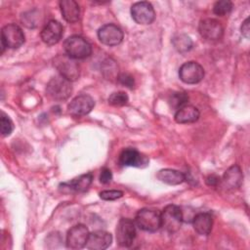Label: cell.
<instances>
[{
	"label": "cell",
	"mask_w": 250,
	"mask_h": 250,
	"mask_svg": "<svg viewBox=\"0 0 250 250\" xmlns=\"http://www.w3.org/2000/svg\"><path fill=\"white\" fill-rule=\"evenodd\" d=\"M63 49L65 54L73 60H82L88 58L92 53L90 43L78 35H72L65 39Z\"/></svg>",
	"instance_id": "obj_1"
},
{
	"label": "cell",
	"mask_w": 250,
	"mask_h": 250,
	"mask_svg": "<svg viewBox=\"0 0 250 250\" xmlns=\"http://www.w3.org/2000/svg\"><path fill=\"white\" fill-rule=\"evenodd\" d=\"M135 222L141 229L154 232L161 227V213L155 209L144 208L138 211Z\"/></svg>",
	"instance_id": "obj_2"
},
{
	"label": "cell",
	"mask_w": 250,
	"mask_h": 250,
	"mask_svg": "<svg viewBox=\"0 0 250 250\" xmlns=\"http://www.w3.org/2000/svg\"><path fill=\"white\" fill-rule=\"evenodd\" d=\"M72 92L70 81L62 76H55L50 79L46 87V93L54 101H64L69 98Z\"/></svg>",
	"instance_id": "obj_3"
},
{
	"label": "cell",
	"mask_w": 250,
	"mask_h": 250,
	"mask_svg": "<svg viewBox=\"0 0 250 250\" xmlns=\"http://www.w3.org/2000/svg\"><path fill=\"white\" fill-rule=\"evenodd\" d=\"M183 221L182 209L177 205H167L161 212V227L170 233L178 231Z\"/></svg>",
	"instance_id": "obj_4"
},
{
	"label": "cell",
	"mask_w": 250,
	"mask_h": 250,
	"mask_svg": "<svg viewBox=\"0 0 250 250\" xmlns=\"http://www.w3.org/2000/svg\"><path fill=\"white\" fill-rule=\"evenodd\" d=\"M54 65L61 76L68 81H75L79 78L80 69L75 60L65 55H59L54 59Z\"/></svg>",
	"instance_id": "obj_5"
},
{
	"label": "cell",
	"mask_w": 250,
	"mask_h": 250,
	"mask_svg": "<svg viewBox=\"0 0 250 250\" xmlns=\"http://www.w3.org/2000/svg\"><path fill=\"white\" fill-rule=\"evenodd\" d=\"M24 42V34L21 28L15 24L10 23L5 25L1 30V45H2V52L3 49L10 48V49H17L21 47Z\"/></svg>",
	"instance_id": "obj_6"
},
{
	"label": "cell",
	"mask_w": 250,
	"mask_h": 250,
	"mask_svg": "<svg viewBox=\"0 0 250 250\" xmlns=\"http://www.w3.org/2000/svg\"><path fill=\"white\" fill-rule=\"evenodd\" d=\"M136 237L135 223L130 219L122 218L116 227V240L122 247H129Z\"/></svg>",
	"instance_id": "obj_7"
},
{
	"label": "cell",
	"mask_w": 250,
	"mask_h": 250,
	"mask_svg": "<svg viewBox=\"0 0 250 250\" xmlns=\"http://www.w3.org/2000/svg\"><path fill=\"white\" fill-rule=\"evenodd\" d=\"M89 229L83 224H77L70 228L66 234V246L70 249H81L86 246Z\"/></svg>",
	"instance_id": "obj_8"
},
{
	"label": "cell",
	"mask_w": 250,
	"mask_h": 250,
	"mask_svg": "<svg viewBox=\"0 0 250 250\" xmlns=\"http://www.w3.org/2000/svg\"><path fill=\"white\" fill-rule=\"evenodd\" d=\"M133 20L139 24H150L155 19V12L152 5L146 1L136 2L131 7Z\"/></svg>",
	"instance_id": "obj_9"
},
{
	"label": "cell",
	"mask_w": 250,
	"mask_h": 250,
	"mask_svg": "<svg viewBox=\"0 0 250 250\" xmlns=\"http://www.w3.org/2000/svg\"><path fill=\"white\" fill-rule=\"evenodd\" d=\"M180 79L187 84H196L204 77V68L196 62H187L179 69Z\"/></svg>",
	"instance_id": "obj_10"
},
{
	"label": "cell",
	"mask_w": 250,
	"mask_h": 250,
	"mask_svg": "<svg viewBox=\"0 0 250 250\" xmlns=\"http://www.w3.org/2000/svg\"><path fill=\"white\" fill-rule=\"evenodd\" d=\"M95 106L94 99L86 94L79 95L71 100L67 106L68 113L74 117L87 115Z\"/></svg>",
	"instance_id": "obj_11"
},
{
	"label": "cell",
	"mask_w": 250,
	"mask_h": 250,
	"mask_svg": "<svg viewBox=\"0 0 250 250\" xmlns=\"http://www.w3.org/2000/svg\"><path fill=\"white\" fill-rule=\"evenodd\" d=\"M99 40L107 46H116L123 39L122 29L113 23H106L98 30Z\"/></svg>",
	"instance_id": "obj_12"
},
{
	"label": "cell",
	"mask_w": 250,
	"mask_h": 250,
	"mask_svg": "<svg viewBox=\"0 0 250 250\" xmlns=\"http://www.w3.org/2000/svg\"><path fill=\"white\" fill-rule=\"evenodd\" d=\"M198 31L200 35L210 41H216L222 38L224 33L223 25L220 21L214 19H205L199 22Z\"/></svg>",
	"instance_id": "obj_13"
},
{
	"label": "cell",
	"mask_w": 250,
	"mask_h": 250,
	"mask_svg": "<svg viewBox=\"0 0 250 250\" xmlns=\"http://www.w3.org/2000/svg\"><path fill=\"white\" fill-rule=\"evenodd\" d=\"M62 34H63V27L62 23L58 21L52 20L48 21L47 24L43 27V29L41 30L40 36L42 41L45 44L52 46L57 44L62 39Z\"/></svg>",
	"instance_id": "obj_14"
},
{
	"label": "cell",
	"mask_w": 250,
	"mask_h": 250,
	"mask_svg": "<svg viewBox=\"0 0 250 250\" xmlns=\"http://www.w3.org/2000/svg\"><path fill=\"white\" fill-rule=\"evenodd\" d=\"M243 181V174L238 165L230 166L221 179L222 187L227 190H234L240 188Z\"/></svg>",
	"instance_id": "obj_15"
},
{
	"label": "cell",
	"mask_w": 250,
	"mask_h": 250,
	"mask_svg": "<svg viewBox=\"0 0 250 250\" xmlns=\"http://www.w3.org/2000/svg\"><path fill=\"white\" fill-rule=\"evenodd\" d=\"M112 242V236L104 230H95L89 234L86 247L91 250L106 249Z\"/></svg>",
	"instance_id": "obj_16"
},
{
	"label": "cell",
	"mask_w": 250,
	"mask_h": 250,
	"mask_svg": "<svg viewBox=\"0 0 250 250\" xmlns=\"http://www.w3.org/2000/svg\"><path fill=\"white\" fill-rule=\"evenodd\" d=\"M119 162L123 166L141 167L142 164L146 163L147 160L136 148L127 147L121 151L119 155Z\"/></svg>",
	"instance_id": "obj_17"
},
{
	"label": "cell",
	"mask_w": 250,
	"mask_h": 250,
	"mask_svg": "<svg viewBox=\"0 0 250 250\" xmlns=\"http://www.w3.org/2000/svg\"><path fill=\"white\" fill-rule=\"evenodd\" d=\"M191 221L193 229L197 233L201 235H207L211 232L213 227V218L209 213H198L193 216Z\"/></svg>",
	"instance_id": "obj_18"
},
{
	"label": "cell",
	"mask_w": 250,
	"mask_h": 250,
	"mask_svg": "<svg viewBox=\"0 0 250 250\" xmlns=\"http://www.w3.org/2000/svg\"><path fill=\"white\" fill-rule=\"evenodd\" d=\"M200 115V112L197 107L186 104L182 107H180L176 113H175V121L180 124H188V123H193L198 120Z\"/></svg>",
	"instance_id": "obj_19"
},
{
	"label": "cell",
	"mask_w": 250,
	"mask_h": 250,
	"mask_svg": "<svg viewBox=\"0 0 250 250\" xmlns=\"http://www.w3.org/2000/svg\"><path fill=\"white\" fill-rule=\"evenodd\" d=\"M92 181H93L92 173H87L73 179L70 182L62 184L61 187H62V188H67L70 191L84 192L90 188Z\"/></svg>",
	"instance_id": "obj_20"
},
{
	"label": "cell",
	"mask_w": 250,
	"mask_h": 250,
	"mask_svg": "<svg viewBox=\"0 0 250 250\" xmlns=\"http://www.w3.org/2000/svg\"><path fill=\"white\" fill-rule=\"evenodd\" d=\"M60 8L63 19L67 22H75L80 18V8L74 0H62Z\"/></svg>",
	"instance_id": "obj_21"
},
{
	"label": "cell",
	"mask_w": 250,
	"mask_h": 250,
	"mask_svg": "<svg viewBox=\"0 0 250 250\" xmlns=\"http://www.w3.org/2000/svg\"><path fill=\"white\" fill-rule=\"evenodd\" d=\"M157 179L162 182L165 183L167 185L170 186H176V185H180L183 182L186 181L187 177L184 173L175 170V169H162L160 171H158L157 175H156Z\"/></svg>",
	"instance_id": "obj_22"
},
{
	"label": "cell",
	"mask_w": 250,
	"mask_h": 250,
	"mask_svg": "<svg viewBox=\"0 0 250 250\" xmlns=\"http://www.w3.org/2000/svg\"><path fill=\"white\" fill-rule=\"evenodd\" d=\"M174 48L180 53H187L192 48V40L187 34L175 35L172 39Z\"/></svg>",
	"instance_id": "obj_23"
},
{
	"label": "cell",
	"mask_w": 250,
	"mask_h": 250,
	"mask_svg": "<svg viewBox=\"0 0 250 250\" xmlns=\"http://www.w3.org/2000/svg\"><path fill=\"white\" fill-rule=\"evenodd\" d=\"M188 101V95L185 92H173L168 99L169 105L174 109H179L180 107L186 105Z\"/></svg>",
	"instance_id": "obj_24"
},
{
	"label": "cell",
	"mask_w": 250,
	"mask_h": 250,
	"mask_svg": "<svg viewBox=\"0 0 250 250\" xmlns=\"http://www.w3.org/2000/svg\"><path fill=\"white\" fill-rule=\"evenodd\" d=\"M232 10V3L229 0L217 1L213 6V12L217 16H226Z\"/></svg>",
	"instance_id": "obj_25"
},
{
	"label": "cell",
	"mask_w": 250,
	"mask_h": 250,
	"mask_svg": "<svg viewBox=\"0 0 250 250\" xmlns=\"http://www.w3.org/2000/svg\"><path fill=\"white\" fill-rule=\"evenodd\" d=\"M108 104L114 106H121V105H125L128 101L129 98L127 96V94L125 92L119 91V92H114L112 93L109 97H108Z\"/></svg>",
	"instance_id": "obj_26"
},
{
	"label": "cell",
	"mask_w": 250,
	"mask_h": 250,
	"mask_svg": "<svg viewBox=\"0 0 250 250\" xmlns=\"http://www.w3.org/2000/svg\"><path fill=\"white\" fill-rule=\"evenodd\" d=\"M14 129V124L10 117L5 114L4 112H1V118H0V130L3 137L9 136Z\"/></svg>",
	"instance_id": "obj_27"
},
{
	"label": "cell",
	"mask_w": 250,
	"mask_h": 250,
	"mask_svg": "<svg viewBox=\"0 0 250 250\" xmlns=\"http://www.w3.org/2000/svg\"><path fill=\"white\" fill-rule=\"evenodd\" d=\"M123 196V192L117 189H109V190H103L100 192V197L104 200H115Z\"/></svg>",
	"instance_id": "obj_28"
},
{
	"label": "cell",
	"mask_w": 250,
	"mask_h": 250,
	"mask_svg": "<svg viewBox=\"0 0 250 250\" xmlns=\"http://www.w3.org/2000/svg\"><path fill=\"white\" fill-rule=\"evenodd\" d=\"M116 79L121 85L126 86L129 89H133L135 86V80H134L133 76L129 73H120V74H118Z\"/></svg>",
	"instance_id": "obj_29"
},
{
	"label": "cell",
	"mask_w": 250,
	"mask_h": 250,
	"mask_svg": "<svg viewBox=\"0 0 250 250\" xmlns=\"http://www.w3.org/2000/svg\"><path fill=\"white\" fill-rule=\"evenodd\" d=\"M112 180V174L111 171L108 168H103L101 170V175H100V182L102 184H108Z\"/></svg>",
	"instance_id": "obj_30"
},
{
	"label": "cell",
	"mask_w": 250,
	"mask_h": 250,
	"mask_svg": "<svg viewBox=\"0 0 250 250\" xmlns=\"http://www.w3.org/2000/svg\"><path fill=\"white\" fill-rule=\"evenodd\" d=\"M241 33L243 36H245L246 38H249L250 35V23H249V18H247L241 25Z\"/></svg>",
	"instance_id": "obj_31"
},
{
	"label": "cell",
	"mask_w": 250,
	"mask_h": 250,
	"mask_svg": "<svg viewBox=\"0 0 250 250\" xmlns=\"http://www.w3.org/2000/svg\"><path fill=\"white\" fill-rule=\"evenodd\" d=\"M220 182H221L220 177H218L216 175H210L206 178V184L209 187H216L218 184H220Z\"/></svg>",
	"instance_id": "obj_32"
}]
</instances>
